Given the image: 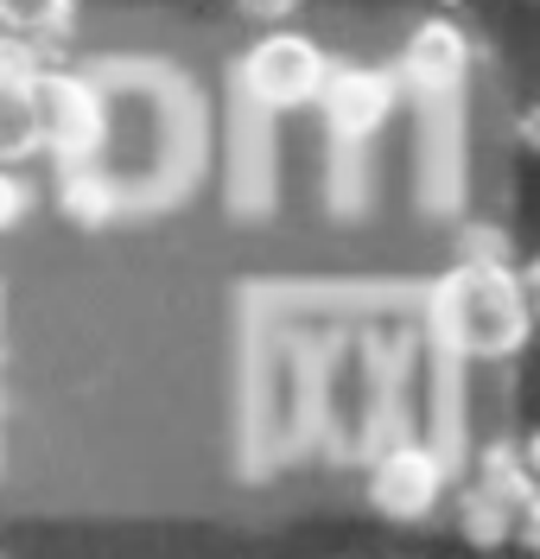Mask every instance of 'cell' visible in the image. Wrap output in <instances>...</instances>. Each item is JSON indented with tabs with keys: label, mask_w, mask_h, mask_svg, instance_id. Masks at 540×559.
Returning a JSON list of instances; mask_svg holds the SVG:
<instances>
[{
	"label": "cell",
	"mask_w": 540,
	"mask_h": 559,
	"mask_svg": "<svg viewBox=\"0 0 540 559\" xmlns=\"http://www.w3.org/2000/svg\"><path fill=\"white\" fill-rule=\"evenodd\" d=\"M432 324L439 337L470 356V362H496L528 344V293L503 261H465L458 274L439 280L432 293Z\"/></svg>",
	"instance_id": "obj_1"
},
{
	"label": "cell",
	"mask_w": 540,
	"mask_h": 559,
	"mask_svg": "<svg viewBox=\"0 0 540 559\" xmlns=\"http://www.w3.org/2000/svg\"><path fill=\"white\" fill-rule=\"evenodd\" d=\"M26 108H33V134L45 153H58L64 166L89 159L108 134L103 96L83 83V76H64V70H33L26 83Z\"/></svg>",
	"instance_id": "obj_2"
},
{
	"label": "cell",
	"mask_w": 540,
	"mask_h": 559,
	"mask_svg": "<svg viewBox=\"0 0 540 559\" xmlns=\"http://www.w3.org/2000/svg\"><path fill=\"white\" fill-rule=\"evenodd\" d=\"M324 70H331V58H324L305 33H267V38H254L249 51H242L236 83H242V96H249V103L287 115V108L319 103Z\"/></svg>",
	"instance_id": "obj_3"
},
{
	"label": "cell",
	"mask_w": 540,
	"mask_h": 559,
	"mask_svg": "<svg viewBox=\"0 0 540 559\" xmlns=\"http://www.w3.org/2000/svg\"><path fill=\"white\" fill-rule=\"evenodd\" d=\"M445 496V457L432 445L400 439L369 464V509L388 515V522H427Z\"/></svg>",
	"instance_id": "obj_4"
},
{
	"label": "cell",
	"mask_w": 540,
	"mask_h": 559,
	"mask_svg": "<svg viewBox=\"0 0 540 559\" xmlns=\"http://www.w3.org/2000/svg\"><path fill=\"white\" fill-rule=\"evenodd\" d=\"M319 103L337 140H369L388 121V108H395V76L388 70H362V64H337V70H324Z\"/></svg>",
	"instance_id": "obj_5"
},
{
	"label": "cell",
	"mask_w": 540,
	"mask_h": 559,
	"mask_svg": "<svg viewBox=\"0 0 540 559\" xmlns=\"http://www.w3.org/2000/svg\"><path fill=\"white\" fill-rule=\"evenodd\" d=\"M465 70H470V45H465L458 26H445V20L413 26L407 51H400V76H407L420 96H452V90L465 83Z\"/></svg>",
	"instance_id": "obj_6"
},
{
	"label": "cell",
	"mask_w": 540,
	"mask_h": 559,
	"mask_svg": "<svg viewBox=\"0 0 540 559\" xmlns=\"http://www.w3.org/2000/svg\"><path fill=\"white\" fill-rule=\"evenodd\" d=\"M76 0H0V33L13 38H58L71 26Z\"/></svg>",
	"instance_id": "obj_7"
},
{
	"label": "cell",
	"mask_w": 540,
	"mask_h": 559,
	"mask_svg": "<svg viewBox=\"0 0 540 559\" xmlns=\"http://www.w3.org/2000/svg\"><path fill=\"white\" fill-rule=\"evenodd\" d=\"M64 210H71L76 223H103L108 210H115V198H108V178L103 173H83V159H76L71 178H64Z\"/></svg>",
	"instance_id": "obj_8"
},
{
	"label": "cell",
	"mask_w": 540,
	"mask_h": 559,
	"mask_svg": "<svg viewBox=\"0 0 540 559\" xmlns=\"http://www.w3.org/2000/svg\"><path fill=\"white\" fill-rule=\"evenodd\" d=\"M33 108H26V90H0V159H20L33 153Z\"/></svg>",
	"instance_id": "obj_9"
},
{
	"label": "cell",
	"mask_w": 540,
	"mask_h": 559,
	"mask_svg": "<svg viewBox=\"0 0 540 559\" xmlns=\"http://www.w3.org/2000/svg\"><path fill=\"white\" fill-rule=\"evenodd\" d=\"M33 38H13V33H0V90H26L33 83Z\"/></svg>",
	"instance_id": "obj_10"
},
{
	"label": "cell",
	"mask_w": 540,
	"mask_h": 559,
	"mask_svg": "<svg viewBox=\"0 0 540 559\" xmlns=\"http://www.w3.org/2000/svg\"><path fill=\"white\" fill-rule=\"evenodd\" d=\"M20 216H26V185L0 166V229H13Z\"/></svg>",
	"instance_id": "obj_11"
},
{
	"label": "cell",
	"mask_w": 540,
	"mask_h": 559,
	"mask_svg": "<svg viewBox=\"0 0 540 559\" xmlns=\"http://www.w3.org/2000/svg\"><path fill=\"white\" fill-rule=\"evenodd\" d=\"M236 7H242L249 20H261V26H274V20H287L299 0H236Z\"/></svg>",
	"instance_id": "obj_12"
}]
</instances>
